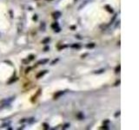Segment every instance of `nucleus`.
I'll use <instances>...</instances> for the list:
<instances>
[{
	"label": "nucleus",
	"mask_w": 139,
	"mask_h": 130,
	"mask_svg": "<svg viewBox=\"0 0 139 130\" xmlns=\"http://www.w3.org/2000/svg\"><path fill=\"white\" fill-rule=\"evenodd\" d=\"M50 40H51V38H50V37H47V38H45V39H43V43H44V44H46L47 42H50Z\"/></svg>",
	"instance_id": "423d86ee"
},
{
	"label": "nucleus",
	"mask_w": 139,
	"mask_h": 130,
	"mask_svg": "<svg viewBox=\"0 0 139 130\" xmlns=\"http://www.w3.org/2000/svg\"><path fill=\"white\" fill-rule=\"evenodd\" d=\"M104 69H101V70H98V71H96L95 72V73H103V72H104Z\"/></svg>",
	"instance_id": "4468645a"
},
{
	"label": "nucleus",
	"mask_w": 139,
	"mask_h": 130,
	"mask_svg": "<svg viewBox=\"0 0 139 130\" xmlns=\"http://www.w3.org/2000/svg\"><path fill=\"white\" fill-rule=\"evenodd\" d=\"M71 47H72V48H77V49H79L81 47L80 45H79V44H73L72 46H71Z\"/></svg>",
	"instance_id": "1a4fd4ad"
},
{
	"label": "nucleus",
	"mask_w": 139,
	"mask_h": 130,
	"mask_svg": "<svg viewBox=\"0 0 139 130\" xmlns=\"http://www.w3.org/2000/svg\"><path fill=\"white\" fill-rule=\"evenodd\" d=\"M77 116H78V119H80V120L83 119V113H78Z\"/></svg>",
	"instance_id": "39448f33"
},
{
	"label": "nucleus",
	"mask_w": 139,
	"mask_h": 130,
	"mask_svg": "<svg viewBox=\"0 0 139 130\" xmlns=\"http://www.w3.org/2000/svg\"><path fill=\"white\" fill-rule=\"evenodd\" d=\"M51 27H52V28H53L54 29H56V28L58 27V24H57V23H55V24H53L52 25H51Z\"/></svg>",
	"instance_id": "0eeeda50"
},
{
	"label": "nucleus",
	"mask_w": 139,
	"mask_h": 130,
	"mask_svg": "<svg viewBox=\"0 0 139 130\" xmlns=\"http://www.w3.org/2000/svg\"><path fill=\"white\" fill-rule=\"evenodd\" d=\"M33 20H38V17L35 15L34 17H33Z\"/></svg>",
	"instance_id": "dca6fc26"
},
{
	"label": "nucleus",
	"mask_w": 139,
	"mask_h": 130,
	"mask_svg": "<svg viewBox=\"0 0 139 130\" xmlns=\"http://www.w3.org/2000/svg\"><path fill=\"white\" fill-rule=\"evenodd\" d=\"M106 8H107V10H108V11H110V12H112V9H110V7H109V6H106Z\"/></svg>",
	"instance_id": "9b49d317"
},
{
	"label": "nucleus",
	"mask_w": 139,
	"mask_h": 130,
	"mask_svg": "<svg viewBox=\"0 0 139 130\" xmlns=\"http://www.w3.org/2000/svg\"><path fill=\"white\" fill-rule=\"evenodd\" d=\"M46 73H47V70H43V72H40L39 74H38V75H37V78H40V77L43 76V75H44Z\"/></svg>",
	"instance_id": "f257e3e1"
},
{
	"label": "nucleus",
	"mask_w": 139,
	"mask_h": 130,
	"mask_svg": "<svg viewBox=\"0 0 139 130\" xmlns=\"http://www.w3.org/2000/svg\"><path fill=\"white\" fill-rule=\"evenodd\" d=\"M95 47V43H91V44H88L87 45V48H89V49H92V48H94Z\"/></svg>",
	"instance_id": "6e6552de"
},
{
	"label": "nucleus",
	"mask_w": 139,
	"mask_h": 130,
	"mask_svg": "<svg viewBox=\"0 0 139 130\" xmlns=\"http://www.w3.org/2000/svg\"><path fill=\"white\" fill-rule=\"evenodd\" d=\"M29 59H30V60H32V59H34V56H32V55H31V56H29Z\"/></svg>",
	"instance_id": "2eb2a0df"
},
{
	"label": "nucleus",
	"mask_w": 139,
	"mask_h": 130,
	"mask_svg": "<svg viewBox=\"0 0 139 130\" xmlns=\"http://www.w3.org/2000/svg\"><path fill=\"white\" fill-rule=\"evenodd\" d=\"M43 127H44V128H45V129H48V128H49V125L46 124V123H43Z\"/></svg>",
	"instance_id": "9d476101"
},
{
	"label": "nucleus",
	"mask_w": 139,
	"mask_h": 130,
	"mask_svg": "<svg viewBox=\"0 0 139 130\" xmlns=\"http://www.w3.org/2000/svg\"><path fill=\"white\" fill-rule=\"evenodd\" d=\"M120 69H121V67H120V66H118L117 68L116 69V72H117H117H119V71H120Z\"/></svg>",
	"instance_id": "f8f14e48"
},
{
	"label": "nucleus",
	"mask_w": 139,
	"mask_h": 130,
	"mask_svg": "<svg viewBox=\"0 0 139 130\" xmlns=\"http://www.w3.org/2000/svg\"><path fill=\"white\" fill-rule=\"evenodd\" d=\"M49 60L48 59H43V60H40V61L38 62V64H44L46 63H48Z\"/></svg>",
	"instance_id": "7ed1b4c3"
},
{
	"label": "nucleus",
	"mask_w": 139,
	"mask_h": 130,
	"mask_svg": "<svg viewBox=\"0 0 139 130\" xmlns=\"http://www.w3.org/2000/svg\"><path fill=\"white\" fill-rule=\"evenodd\" d=\"M47 1H52V0H47Z\"/></svg>",
	"instance_id": "a211bd4d"
},
{
	"label": "nucleus",
	"mask_w": 139,
	"mask_h": 130,
	"mask_svg": "<svg viewBox=\"0 0 139 130\" xmlns=\"http://www.w3.org/2000/svg\"><path fill=\"white\" fill-rule=\"evenodd\" d=\"M43 50H44V51H48L49 50H50V48H49L48 46H46V47H45L44 49H43Z\"/></svg>",
	"instance_id": "ddd939ff"
},
{
	"label": "nucleus",
	"mask_w": 139,
	"mask_h": 130,
	"mask_svg": "<svg viewBox=\"0 0 139 130\" xmlns=\"http://www.w3.org/2000/svg\"><path fill=\"white\" fill-rule=\"evenodd\" d=\"M62 95H64V91H59L58 93H56V95H55V96H54V98H55V99H57L58 97H60V96H61Z\"/></svg>",
	"instance_id": "f03ea898"
},
{
	"label": "nucleus",
	"mask_w": 139,
	"mask_h": 130,
	"mask_svg": "<svg viewBox=\"0 0 139 130\" xmlns=\"http://www.w3.org/2000/svg\"><path fill=\"white\" fill-rule=\"evenodd\" d=\"M30 69V68H28V69H26V72H29V70Z\"/></svg>",
	"instance_id": "f3484780"
},
{
	"label": "nucleus",
	"mask_w": 139,
	"mask_h": 130,
	"mask_svg": "<svg viewBox=\"0 0 139 130\" xmlns=\"http://www.w3.org/2000/svg\"><path fill=\"white\" fill-rule=\"evenodd\" d=\"M53 16L55 18H58V17H60V16H61V13H60L59 11H56V12L53 14Z\"/></svg>",
	"instance_id": "20e7f679"
}]
</instances>
